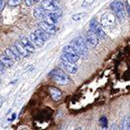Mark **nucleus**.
I'll return each mask as SVG.
<instances>
[{
  "instance_id": "nucleus-15",
  "label": "nucleus",
  "mask_w": 130,
  "mask_h": 130,
  "mask_svg": "<svg viewBox=\"0 0 130 130\" xmlns=\"http://www.w3.org/2000/svg\"><path fill=\"white\" fill-rule=\"evenodd\" d=\"M4 54L5 55H7L10 59H12L13 61H19L20 60V56H18L11 47H8V48H6L5 50V52H4Z\"/></svg>"
},
{
  "instance_id": "nucleus-24",
  "label": "nucleus",
  "mask_w": 130,
  "mask_h": 130,
  "mask_svg": "<svg viewBox=\"0 0 130 130\" xmlns=\"http://www.w3.org/2000/svg\"><path fill=\"white\" fill-rule=\"evenodd\" d=\"M21 2V0H8V5L10 7H15L17 5H19Z\"/></svg>"
},
{
  "instance_id": "nucleus-30",
  "label": "nucleus",
  "mask_w": 130,
  "mask_h": 130,
  "mask_svg": "<svg viewBox=\"0 0 130 130\" xmlns=\"http://www.w3.org/2000/svg\"><path fill=\"white\" fill-rule=\"evenodd\" d=\"M129 1H130V0H129Z\"/></svg>"
},
{
  "instance_id": "nucleus-12",
  "label": "nucleus",
  "mask_w": 130,
  "mask_h": 130,
  "mask_svg": "<svg viewBox=\"0 0 130 130\" xmlns=\"http://www.w3.org/2000/svg\"><path fill=\"white\" fill-rule=\"evenodd\" d=\"M19 39H20V42H21L30 53H33V52H34V43H33L30 39L26 38V36H24V35H20V36H19Z\"/></svg>"
},
{
  "instance_id": "nucleus-10",
  "label": "nucleus",
  "mask_w": 130,
  "mask_h": 130,
  "mask_svg": "<svg viewBox=\"0 0 130 130\" xmlns=\"http://www.w3.org/2000/svg\"><path fill=\"white\" fill-rule=\"evenodd\" d=\"M87 41H88V43L91 45V46H96L98 44V41H99V37H98V35L95 33V31L93 30V29H89L88 31H87Z\"/></svg>"
},
{
  "instance_id": "nucleus-16",
  "label": "nucleus",
  "mask_w": 130,
  "mask_h": 130,
  "mask_svg": "<svg viewBox=\"0 0 130 130\" xmlns=\"http://www.w3.org/2000/svg\"><path fill=\"white\" fill-rule=\"evenodd\" d=\"M30 40L32 41L35 45H37V46H42L43 43H44V41H43L42 39H40V38L38 37V35L35 32H32L30 34Z\"/></svg>"
},
{
  "instance_id": "nucleus-13",
  "label": "nucleus",
  "mask_w": 130,
  "mask_h": 130,
  "mask_svg": "<svg viewBox=\"0 0 130 130\" xmlns=\"http://www.w3.org/2000/svg\"><path fill=\"white\" fill-rule=\"evenodd\" d=\"M45 11H46V10L43 9L41 6L35 7L34 10H33V16H34L36 19H38V20H43L44 17L46 16V12H45Z\"/></svg>"
},
{
  "instance_id": "nucleus-27",
  "label": "nucleus",
  "mask_w": 130,
  "mask_h": 130,
  "mask_svg": "<svg viewBox=\"0 0 130 130\" xmlns=\"http://www.w3.org/2000/svg\"><path fill=\"white\" fill-rule=\"evenodd\" d=\"M5 6V0H0V10L2 11Z\"/></svg>"
},
{
  "instance_id": "nucleus-23",
  "label": "nucleus",
  "mask_w": 130,
  "mask_h": 130,
  "mask_svg": "<svg viewBox=\"0 0 130 130\" xmlns=\"http://www.w3.org/2000/svg\"><path fill=\"white\" fill-rule=\"evenodd\" d=\"M45 22H47V23H51V24H54V25H57V20H55V19H53L51 16H48L47 14H46V16L44 17V19H43Z\"/></svg>"
},
{
  "instance_id": "nucleus-3",
  "label": "nucleus",
  "mask_w": 130,
  "mask_h": 130,
  "mask_svg": "<svg viewBox=\"0 0 130 130\" xmlns=\"http://www.w3.org/2000/svg\"><path fill=\"white\" fill-rule=\"evenodd\" d=\"M110 8L114 11V13L116 14V17L119 20H123L125 18V8L126 6H124V4L118 0L113 1L110 4Z\"/></svg>"
},
{
  "instance_id": "nucleus-17",
  "label": "nucleus",
  "mask_w": 130,
  "mask_h": 130,
  "mask_svg": "<svg viewBox=\"0 0 130 130\" xmlns=\"http://www.w3.org/2000/svg\"><path fill=\"white\" fill-rule=\"evenodd\" d=\"M1 63L5 66L6 68H9V67H12L13 66V60L10 59L7 55L4 54L3 56H1Z\"/></svg>"
},
{
  "instance_id": "nucleus-2",
  "label": "nucleus",
  "mask_w": 130,
  "mask_h": 130,
  "mask_svg": "<svg viewBox=\"0 0 130 130\" xmlns=\"http://www.w3.org/2000/svg\"><path fill=\"white\" fill-rule=\"evenodd\" d=\"M48 76L52 80H54L55 82H57L60 85H68L70 83V79L67 76V74H65L64 72H62L60 70H57V69L53 70Z\"/></svg>"
},
{
  "instance_id": "nucleus-4",
  "label": "nucleus",
  "mask_w": 130,
  "mask_h": 130,
  "mask_svg": "<svg viewBox=\"0 0 130 130\" xmlns=\"http://www.w3.org/2000/svg\"><path fill=\"white\" fill-rule=\"evenodd\" d=\"M61 67L65 70L67 73L72 74V75H74V74H76V73L78 72L77 66L74 65V63L70 62L65 54H63V55L61 56Z\"/></svg>"
},
{
  "instance_id": "nucleus-25",
  "label": "nucleus",
  "mask_w": 130,
  "mask_h": 130,
  "mask_svg": "<svg viewBox=\"0 0 130 130\" xmlns=\"http://www.w3.org/2000/svg\"><path fill=\"white\" fill-rule=\"evenodd\" d=\"M94 1H95V0H83V3H82V7H85V8H87V7H89L90 5H92V4L94 3Z\"/></svg>"
},
{
  "instance_id": "nucleus-18",
  "label": "nucleus",
  "mask_w": 130,
  "mask_h": 130,
  "mask_svg": "<svg viewBox=\"0 0 130 130\" xmlns=\"http://www.w3.org/2000/svg\"><path fill=\"white\" fill-rule=\"evenodd\" d=\"M34 32L36 33V34L38 35V37H39L40 39H42L44 42L48 39V33H46L45 31H43V30H42V29H40L39 27H38L37 29H35V31H34Z\"/></svg>"
},
{
  "instance_id": "nucleus-26",
  "label": "nucleus",
  "mask_w": 130,
  "mask_h": 130,
  "mask_svg": "<svg viewBox=\"0 0 130 130\" xmlns=\"http://www.w3.org/2000/svg\"><path fill=\"white\" fill-rule=\"evenodd\" d=\"M24 2H25V4H26L27 6H32L33 3H35L34 0H24Z\"/></svg>"
},
{
  "instance_id": "nucleus-20",
  "label": "nucleus",
  "mask_w": 130,
  "mask_h": 130,
  "mask_svg": "<svg viewBox=\"0 0 130 130\" xmlns=\"http://www.w3.org/2000/svg\"><path fill=\"white\" fill-rule=\"evenodd\" d=\"M122 126L124 129H130V115L124 117L123 122H122Z\"/></svg>"
},
{
  "instance_id": "nucleus-22",
  "label": "nucleus",
  "mask_w": 130,
  "mask_h": 130,
  "mask_svg": "<svg viewBox=\"0 0 130 130\" xmlns=\"http://www.w3.org/2000/svg\"><path fill=\"white\" fill-rule=\"evenodd\" d=\"M100 125H101V127L103 129H106L108 127V120H107V118L105 116H102L100 118Z\"/></svg>"
},
{
  "instance_id": "nucleus-21",
  "label": "nucleus",
  "mask_w": 130,
  "mask_h": 130,
  "mask_svg": "<svg viewBox=\"0 0 130 130\" xmlns=\"http://www.w3.org/2000/svg\"><path fill=\"white\" fill-rule=\"evenodd\" d=\"M86 16V12H80V13H76L72 16V19L75 20V21H78V20H81L82 18H84Z\"/></svg>"
},
{
  "instance_id": "nucleus-14",
  "label": "nucleus",
  "mask_w": 130,
  "mask_h": 130,
  "mask_svg": "<svg viewBox=\"0 0 130 130\" xmlns=\"http://www.w3.org/2000/svg\"><path fill=\"white\" fill-rule=\"evenodd\" d=\"M48 92H50V94H51V97L53 98V100L59 101V100L62 99V92H61L58 88L50 87V88H48Z\"/></svg>"
},
{
  "instance_id": "nucleus-9",
  "label": "nucleus",
  "mask_w": 130,
  "mask_h": 130,
  "mask_svg": "<svg viewBox=\"0 0 130 130\" xmlns=\"http://www.w3.org/2000/svg\"><path fill=\"white\" fill-rule=\"evenodd\" d=\"M40 29H42L43 31H45L46 33H48V34H56L57 32V27H56V25H54V24H51V23H47V22H45L44 20H42V21H40L39 23H38V25H37Z\"/></svg>"
},
{
  "instance_id": "nucleus-19",
  "label": "nucleus",
  "mask_w": 130,
  "mask_h": 130,
  "mask_svg": "<svg viewBox=\"0 0 130 130\" xmlns=\"http://www.w3.org/2000/svg\"><path fill=\"white\" fill-rule=\"evenodd\" d=\"M46 14H47L48 16H51L53 19L57 20V21L59 20V18H60V16H61V15H60L61 12H58V11H56V10H55V11H48V13H46Z\"/></svg>"
},
{
  "instance_id": "nucleus-1",
  "label": "nucleus",
  "mask_w": 130,
  "mask_h": 130,
  "mask_svg": "<svg viewBox=\"0 0 130 130\" xmlns=\"http://www.w3.org/2000/svg\"><path fill=\"white\" fill-rule=\"evenodd\" d=\"M70 45H72L76 51L77 53L80 55V57L84 58V59H87L88 56H89V52H88V47H87V44H86V41L84 40L83 37L79 36V37H76L75 39H73L70 43Z\"/></svg>"
},
{
  "instance_id": "nucleus-29",
  "label": "nucleus",
  "mask_w": 130,
  "mask_h": 130,
  "mask_svg": "<svg viewBox=\"0 0 130 130\" xmlns=\"http://www.w3.org/2000/svg\"><path fill=\"white\" fill-rule=\"evenodd\" d=\"M39 1H40V0H34V2H35V3H37V2H39Z\"/></svg>"
},
{
  "instance_id": "nucleus-8",
  "label": "nucleus",
  "mask_w": 130,
  "mask_h": 130,
  "mask_svg": "<svg viewBox=\"0 0 130 130\" xmlns=\"http://www.w3.org/2000/svg\"><path fill=\"white\" fill-rule=\"evenodd\" d=\"M40 6L46 11H55L59 8L58 0H43L40 2Z\"/></svg>"
},
{
  "instance_id": "nucleus-28",
  "label": "nucleus",
  "mask_w": 130,
  "mask_h": 130,
  "mask_svg": "<svg viewBox=\"0 0 130 130\" xmlns=\"http://www.w3.org/2000/svg\"><path fill=\"white\" fill-rule=\"evenodd\" d=\"M126 10H127V13L130 17V4H128V3H126Z\"/></svg>"
},
{
  "instance_id": "nucleus-11",
  "label": "nucleus",
  "mask_w": 130,
  "mask_h": 130,
  "mask_svg": "<svg viewBox=\"0 0 130 130\" xmlns=\"http://www.w3.org/2000/svg\"><path fill=\"white\" fill-rule=\"evenodd\" d=\"M14 45L16 46V48L18 50V52H19V54H20V56L21 57H24V58H28L29 56H30V52L20 42V40L19 41H15L14 42Z\"/></svg>"
},
{
  "instance_id": "nucleus-6",
  "label": "nucleus",
  "mask_w": 130,
  "mask_h": 130,
  "mask_svg": "<svg viewBox=\"0 0 130 130\" xmlns=\"http://www.w3.org/2000/svg\"><path fill=\"white\" fill-rule=\"evenodd\" d=\"M102 26H103V25H102L101 23H99L95 18H93V19L90 21V28L95 31V33L97 34L98 37H99V39H105V38H106V33H105V31H104V29H103Z\"/></svg>"
},
{
  "instance_id": "nucleus-5",
  "label": "nucleus",
  "mask_w": 130,
  "mask_h": 130,
  "mask_svg": "<svg viewBox=\"0 0 130 130\" xmlns=\"http://www.w3.org/2000/svg\"><path fill=\"white\" fill-rule=\"evenodd\" d=\"M63 54H65L70 62L76 63L80 59V55L77 53V51L72 45H66L63 48Z\"/></svg>"
},
{
  "instance_id": "nucleus-7",
  "label": "nucleus",
  "mask_w": 130,
  "mask_h": 130,
  "mask_svg": "<svg viewBox=\"0 0 130 130\" xmlns=\"http://www.w3.org/2000/svg\"><path fill=\"white\" fill-rule=\"evenodd\" d=\"M115 15L112 14L111 12H105L101 16V24L104 27H111L115 24Z\"/></svg>"
}]
</instances>
